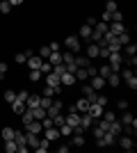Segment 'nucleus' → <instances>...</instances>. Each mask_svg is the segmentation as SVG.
<instances>
[{"label": "nucleus", "instance_id": "nucleus-8", "mask_svg": "<svg viewBox=\"0 0 137 153\" xmlns=\"http://www.w3.org/2000/svg\"><path fill=\"white\" fill-rule=\"evenodd\" d=\"M119 144H121V149H124V151H133V149H135V144H133V137H130V135L121 137V140H119Z\"/></svg>", "mask_w": 137, "mask_h": 153}, {"label": "nucleus", "instance_id": "nucleus-38", "mask_svg": "<svg viewBox=\"0 0 137 153\" xmlns=\"http://www.w3.org/2000/svg\"><path fill=\"white\" fill-rule=\"evenodd\" d=\"M53 73H57V76H62V73H66V64H57V66H53Z\"/></svg>", "mask_w": 137, "mask_h": 153}, {"label": "nucleus", "instance_id": "nucleus-14", "mask_svg": "<svg viewBox=\"0 0 137 153\" xmlns=\"http://www.w3.org/2000/svg\"><path fill=\"white\" fill-rule=\"evenodd\" d=\"M91 87H94V89H103L105 87V78H101L96 73V76H91Z\"/></svg>", "mask_w": 137, "mask_h": 153}, {"label": "nucleus", "instance_id": "nucleus-55", "mask_svg": "<svg viewBox=\"0 0 137 153\" xmlns=\"http://www.w3.org/2000/svg\"><path fill=\"white\" fill-rule=\"evenodd\" d=\"M7 2H9L12 7H16V5H23V0H7Z\"/></svg>", "mask_w": 137, "mask_h": 153}, {"label": "nucleus", "instance_id": "nucleus-32", "mask_svg": "<svg viewBox=\"0 0 137 153\" xmlns=\"http://www.w3.org/2000/svg\"><path fill=\"white\" fill-rule=\"evenodd\" d=\"M21 117H23V128H25L30 121H34V117H32V112H30V110H25V112H23Z\"/></svg>", "mask_w": 137, "mask_h": 153}, {"label": "nucleus", "instance_id": "nucleus-31", "mask_svg": "<svg viewBox=\"0 0 137 153\" xmlns=\"http://www.w3.org/2000/svg\"><path fill=\"white\" fill-rule=\"evenodd\" d=\"M50 119H53V126H62V123H64L66 121V119H64V114H62V112H59V114H55V117H50Z\"/></svg>", "mask_w": 137, "mask_h": 153}, {"label": "nucleus", "instance_id": "nucleus-54", "mask_svg": "<svg viewBox=\"0 0 137 153\" xmlns=\"http://www.w3.org/2000/svg\"><path fill=\"white\" fill-rule=\"evenodd\" d=\"M96 23H98V21L94 19V16H89V19H87V25H91V27H94V25H96Z\"/></svg>", "mask_w": 137, "mask_h": 153}, {"label": "nucleus", "instance_id": "nucleus-51", "mask_svg": "<svg viewBox=\"0 0 137 153\" xmlns=\"http://www.w3.org/2000/svg\"><path fill=\"white\" fill-rule=\"evenodd\" d=\"M96 73H98V69H96V66H91V64H89V66H87V76H96Z\"/></svg>", "mask_w": 137, "mask_h": 153}, {"label": "nucleus", "instance_id": "nucleus-25", "mask_svg": "<svg viewBox=\"0 0 137 153\" xmlns=\"http://www.w3.org/2000/svg\"><path fill=\"white\" fill-rule=\"evenodd\" d=\"M39 105H41L44 110H48V108L53 105V96H41V98H39Z\"/></svg>", "mask_w": 137, "mask_h": 153}, {"label": "nucleus", "instance_id": "nucleus-10", "mask_svg": "<svg viewBox=\"0 0 137 153\" xmlns=\"http://www.w3.org/2000/svg\"><path fill=\"white\" fill-rule=\"evenodd\" d=\"M48 62H50V66H57V64H62V55H59V51H50V55H48Z\"/></svg>", "mask_w": 137, "mask_h": 153}, {"label": "nucleus", "instance_id": "nucleus-19", "mask_svg": "<svg viewBox=\"0 0 137 153\" xmlns=\"http://www.w3.org/2000/svg\"><path fill=\"white\" fill-rule=\"evenodd\" d=\"M87 57H89V59H96L98 57V44H94V41L89 44V48H87Z\"/></svg>", "mask_w": 137, "mask_h": 153}, {"label": "nucleus", "instance_id": "nucleus-49", "mask_svg": "<svg viewBox=\"0 0 137 153\" xmlns=\"http://www.w3.org/2000/svg\"><path fill=\"white\" fill-rule=\"evenodd\" d=\"M101 21H103V23H110V21H112V14L110 12H103V14H101Z\"/></svg>", "mask_w": 137, "mask_h": 153}, {"label": "nucleus", "instance_id": "nucleus-28", "mask_svg": "<svg viewBox=\"0 0 137 153\" xmlns=\"http://www.w3.org/2000/svg\"><path fill=\"white\" fill-rule=\"evenodd\" d=\"M91 30H94V27H91V25H87V23H85V25L80 27V37L89 39V37H91Z\"/></svg>", "mask_w": 137, "mask_h": 153}, {"label": "nucleus", "instance_id": "nucleus-29", "mask_svg": "<svg viewBox=\"0 0 137 153\" xmlns=\"http://www.w3.org/2000/svg\"><path fill=\"white\" fill-rule=\"evenodd\" d=\"M117 41H119L121 46L130 44V37H128V32H121V34H117Z\"/></svg>", "mask_w": 137, "mask_h": 153}, {"label": "nucleus", "instance_id": "nucleus-18", "mask_svg": "<svg viewBox=\"0 0 137 153\" xmlns=\"http://www.w3.org/2000/svg\"><path fill=\"white\" fill-rule=\"evenodd\" d=\"M80 126H82V128L87 130V128H91V126H94V119H91V117L85 112V114H80Z\"/></svg>", "mask_w": 137, "mask_h": 153}, {"label": "nucleus", "instance_id": "nucleus-9", "mask_svg": "<svg viewBox=\"0 0 137 153\" xmlns=\"http://www.w3.org/2000/svg\"><path fill=\"white\" fill-rule=\"evenodd\" d=\"M41 62H44V59L39 57V55H30V57H27V66H30V69H41Z\"/></svg>", "mask_w": 137, "mask_h": 153}, {"label": "nucleus", "instance_id": "nucleus-50", "mask_svg": "<svg viewBox=\"0 0 137 153\" xmlns=\"http://www.w3.org/2000/svg\"><path fill=\"white\" fill-rule=\"evenodd\" d=\"M103 133H105V130H103L101 126H96V128H94V137H96V140H98V137H103Z\"/></svg>", "mask_w": 137, "mask_h": 153}, {"label": "nucleus", "instance_id": "nucleus-37", "mask_svg": "<svg viewBox=\"0 0 137 153\" xmlns=\"http://www.w3.org/2000/svg\"><path fill=\"white\" fill-rule=\"evenodd\" d=\"M0 12H2V14H9V12H12V5H9L7 0H0Z\"/></svg>", "mask_w": 137, "mask_h": 153}, {"label": "nucleus", "instance_id": "nucleus-41", "mask_svg": "<svg viewBox=\"0 0 137 153\" xmlns=\"http://www.w3.org/2000/svg\"><path fill=\"white\" fill-rule=\"evenodd\" d=\"M105 12H117V2H114V0H107V5H105Z\"/></svg>", "mask_w": 137, "mask_h": 153}, {"label": "nucleus", "instance_id": "nucleus-44", "mask_svg": "<svg viewBox=\"0 0 137 153\" xmlns=\"http://www.w3.org/2000/svg\"><path fill=\"white\" fill-rule=\"evenodd\" d=\"M96 103L105 108V105H107V96H103V94H96Z\"/></svg>", "mask_w": 137, "mask_h": 153}, {"label": "nucleus", "instance_id": "nucleus-7", "mask_svg": "<svg viewBox=\"0 0 137 153\" xmlns=\"http://www.w3.org/2000/svg\"><path fill=\"white\" fill-rule=\"evenodd\" d=\"M25 130H27V133H34V135H39L41 130H44V126H41V121H37V119H34V121H30V123L25 126Z\"/></svg>", "mask_w": 137, "mask_h": 153}, {"label": "nucleus", "instance_id": "nucleus-1", "mask_svg": "<svg viewBox=\"0 0 137 153\" xmlns=\"http://www.w3.org/2000/svg\"><path fill=\"white\" fill-rule=\"evenodd\" d=\"M14 142H16V146H19V153L27 151V142H25V133H23V130H16V133H14Z\"/></svg>", "mask_w": 137, "mask_h": 153}, {"label": "nucleus", "instance_id": "nucleus-5", "mask_svg": "<svg viewBox=\"0 0 137 153\" xmlns=\"http://www.w3.org/2000/svg\"><path fill=\"white\" fill-rule=\"evenodd\" d=\"M107 133H112L114 137H119V135L124 133V126H121V121H117V119H114V121H110V126H107Z\"/></svg>", "mask_w": 137, "mask_h": 153}, {"label": "nucleus", "instance_id": "nucleus-6", "mask_svg": "<svg viewBox=\"0 0 137 153\" xmlns=\"http://www.w3.org/2000/svg\"><path fill=\"white\" fill-rule=\"evenodd\" d=\"M44 137H46V140H50V142H55L59 137V128H55V126L44 128Z\"/></svg>", "mask_w": 137, "mask_h": 153}, {"label": "nucleus", "instance_id": "nucleus-2", "mask_svg": "<svg viewBox=\"0 0 137 153\" xmlns=\"http://www.w3.org/2000/svg\"><path fill=\"white\" fill-rule=\"evenodd\" d=\"M87 114H89L91 119H101V117H103V105H98V103H89Z\"/></svg>", "mask_w": 137, "mask_h": 153}, {"label": "nucleus", "instance_id": "nucleus-17", "mask_svg": "<svg viewBox=\"0 0 137 153\" xmlns=\"http://www.w3.org/2000/svg\"><path fill=\"white\" fill-rule=\"evenodd\" d=\"M30 112H32V117H34V119H37V121H41L44 117H48V114H46V110L41 108V105H37V108H32V110H30Z\"/></svg>", "mask_w": 137, "mask_h": 153}, {"label": "nucleus", "instance_id": "nucleus-20", "mask_svg": "<svg viewBox=\"0 0 137 153\" xmlns=\"http://www.w3.org/2000/svg\"><path fill=\"white\" fill-rule=\"evenodd\" d=\"M73 76H76V80H87V78H89V76H87V69H85V66H78V69L73 71Z\"/></svg>", "mask_w": 137, "mask_h": 153}, {"label": "nucleus", "instance_id": "nucleus-53", "mask_svg": "<svg viewBox=\"0 0 137 153\" xmlns=\"http://www.w3.org/2000/svg\"><path fill=\"white\" fill-rule=\"evenodd\" d=\"M117 108H119V110H128V101H119Z\"/></svg>", "mask_w": 137, "mask_h": 153}, {"label": "nucleus", "instance_id": "nucleus-15", "mask_svg": "<svg viewBox=\"0 0 137 153\" xmlns=\"http://www.w3.org/2000/svg\"><path fill=\"white\" fill-rule=\"evenodd\" d=\"M39 98H41V96H37V94H30V96H27V101H25V108H27V110L37 108V105H39Z\"/></svg>", "mask_w": 137, "mask_h": 153}, {"label": "nucleus", "instance_id": "nucleus-13", "mask_svg": "<svg viewBox=\"0 0 137 153\" xmlns=\"http://www.w3.org/2000/svg\"><path fill=\"white\" fill-rule=\"evenodd\" d=\"M46 85H48V87H59V76L50 71V73L46 76Z\"/></svg>", "mask_w": 137, "mask_h": 153}, {"label": "nucleus", "instance_id": "nucleus-52", "mask_svg": "<svg viewBox=\"0 0 137 153\" xmlns=\"http://www.w3.org/2000/svg\"><path fill=\"white\" fill-rule=\"evenodd\" d=\"M5 76H7V64L0 62V78H5Z\"/></svg>", "mask_w": 137, "mask_h": 153}, {"label": "nucleus", "instance_id": "nucleus-34", "mask_svg": "<svg viewBox=\"0 0 137 153\" xmlns=\"http://www.w3.org/2000/svg\"><path fill=\"white\" fill-rule=\"evenodd\" d=\"M124 51H126V55H128V57H133V55L137 53V46H135V44H126Z\"/></svg>", "mask_w": 137, "mask_h": 153}, {"label": "nucleus", "instance_id": "nucleus-35", "mask_svg": "<svg viewBox=\"0 0 137 153\" xmlns=\"http://www.w3.org/2000/svg\"><path fill=\"white\" fill-rule=\"evenodd\" d=\"M59 135H73V128L69 126V123H62V126H59Z\"/></svg>", "mask_w": 137, "mask_h": 153}, {"label": "nucleus", "instance_id": "nucleus-47", "mask_svg": "<svg viewBox=\"0 0 137 153\" xmlns=\"http://www.w3.org/2000/svg\"><path fill=\"white\" fill-rule=\"evenodd\" d=\"M27 96H30V94H27V91H19V94H16V101L25 103V101H27Z\"/></svg>", "mask_w": 137, "mask_h": 153}, {"label": "nucleus", "instance_id": "nucleus-24", "mask_svg": "<svg viewBox=\"0 0 137 153\" xmlns=\"http://www.w3.org/2000/svg\"><path fill=\"white\" fill-rule=\"evenodd\" d=\"M71 146H85V137L82 133H73V144Z\"/></svg>", "mask_w": 137, "mask_h": 153}, {"label": "nucleus", "instance_id": "nucleus-36", "mask_svg": "<svg viewBox=\"0 0 137 153\" xmlns=\"http://www.w3.org/2000/svg\"><path fill=\"white\" fill-rule=\"evenodd\" d=\"M14 128H2V140H14Z\"/></svg>", "mask_w": 137, "mask_h": 153}, {"label": "nucleus", "instance_id": "nucleus-26", "mask_svg": "<svg viewBox=\"0 0 137 153\" xmlns=\"http://www.w3.org/2000/svg\"><path fill=\"white\" fill-rule=\"evenodd\" d=\"M30 55H32V51L19 53V55H16V64H25V62H27V57H30Z\"/></svg>", "mask_w": 137, "mask_h": 153}, {"label": "nucleus", "instance_id": "nucleus-16", "mask_svg": "<svg viewBox=\"0 0 137 153\" xmlns=\"http://www.w3.org/2000/svg\"><path fill=\"white\" fill-rule=\"evenodd\" d=\"M128 123H133V126H137V119L130 114V112H126L124 110V117H121V126H128Z\"/></svg>", "mask_w": 137, "mask_h": 153}, {"label": "nucleus", "instance_id": "nucleus-40", "mask_svg": "<svg viewBox=\"0 0 137 153\" xmlns=\"http://www.w3.org/2000/svg\"><path fill=\"white\" fill-rule=\"evenodd\" d=\"M73 57H76L73 53H64V55H62V62L64 64H73Z\"/></svg>", "mask_w": 137, "mask_h": 153}, {"label": "nucleus", "instance_id": "nucleus-39", "mask_svg": "<svg viewBox=\"0 0 137 153\" xmlns=\"http://www.w3.org/2000/svg\"><path fill=\"white\" fill-rule=\"evenodd\" d=\"M39 78H41V71L39 69H30V80H32V82H37Z\"/></svg>", "mask_w": 137, "mask_h": 153}, {"label": "nucleus", "instance_id": "nucleus-43", "mask_svg": "<svg viewBox=\"0 0 137 153\" xmlns=\"http://www.w3.org/2000/svg\"><path fill=\"white\" fill-rule=\"evenodd\" d=\"M48 55H50V48H48V46H41V51H39V57H41V59H46Z\"/></svg>", "mask_w": 137, "mask_h": 153}, {"label": "nucleus", "instance_id": "nucleus-46", "mask_svg": "<svg viewBox=\"0 0 137 153\" xmlns=\"http://www.w3.org/2000/svg\"><path fill=\"white\" fill-rule=\"evenodd\" d=\"M112 21H117V23H121V21H124V14L119 12V9H117V12H112Z\"/></svg>", "mask_w": 137, "mask_h": 153}, {"label": "nucleus", "instance_id": "nucleus-33", "mask_svg": "<svg viewBox=\"0 0 137 153\" xmlns=\"http://www.w3.org/2000/svg\"><path fill=\"white\" fill-rule=\"evenodd\" d=\"M94 30H96V32H101V34H105V32L110 30V27H107V23H103V21H98L96 25H94Z\"/></svg>", "mask_w": 137, "mask_h": 153}, {"label": "nucleus", "instance_id": "nucleus-22", "mask_svg": "<svg viewBox=\"0 0 137 153\" xmlns=\"http://www.w3.org/2000/svg\"><path fill=\"white\" fill-rule=\"evenodd\" d=\"M5 151H7V153H19L16 142H14V140H5Z\"/></svg>", "mask_w": 137, "mask_h": 153}, {"label": "nucleus", "instance_id": "nucleus-23", "mask_svg": "<svg viewBox=\"0 0 137 153\" xmlns=\"http://www.w3.org/2000/svg\"><path fill=\"white\" fill-rule=\"evenodd\" d=\"M12 110H14V112H16V114H23V112H25V103H21V101H14L12 103Z\"/></svg>", "mask_w": 137, "mask_h": 153}, {"label": "nucleus", "instance_id": "nucleus-42", "mask_svg": "<svg viewBox=\"0 0 137 153\" xmlns=\"http://www.w3.org/2000/svg\"><path fill=\"white\" fill-rule=\"evenodd\" d=\"M101 119H105V121H114V112H110V110H103V117Z\"/></svg>", "mask_w": 137, "mask_h": 153}, {"label": "nucleus", "instance_id": "nucleus-27", "mask_svg": "<svg viewBox=\"0 0 137 153\" xmlns=\"http://www.w3.org/2000/svg\"><path fill=\"white\" fill-rule=\"evenodd\" d=\"M48 146H50V140H39V146L34 149V151H39V153H44V151H48Z\"/></svg>", "mask_w": 137, "mask_h": 153}, {"label": "nucleus", "instance_id": "nucleus-4", "mask_svg": "<svg viewBox=\"0 0 137 153\" xmlns=\"http://www.w3.org/2000/svg\"><path fill=\"white\" fill-rule=\"evenodd\" d=\"M66 48L71 53H78L80 51V37H66Z\"/></svg>", "mask_w": 137, "mask_h": 153}, {"label": "nucleus", "instance_id": "nucleus-12", "mask_svg": "<svg viewBox=\"0 0 137 153\" xmlns=\"http://www.w3.org/2000/svg\"><path fill=\"white\" fill-rule=\"evenodd\" d=\"M25 142H27V146L37 149V146H39V135H34V133H25Z\"/></svg>", "mask_w": 137, "mask_h": 153}, {"label": "nucleus", "instance_id": "nucleus-57", "mask_svg": "<svg viewBox=\"0 0 137 153\" xmlns=\"http://www.w3.org/2000/svg\"><path fill=\"white\" fill-rule=\"evenodd\" d=\"M69 149H71V146H69V144H64V146H59V153H69Z\"/></svg>", "mask_w": 137, "mask_h": 153}, {"label": "nucleus", "instance_id": "nucleus-30", "mask_svg": "<svg viewBox=\"0 0 137 153\" xmlns=\"http://www.w3.org/2000/svg\"><path fill=\"white\" fill-rule=\"evenodd\" d=\"M112 73V69H110V64H103V66H101V69H98V76L101 78H107Z\"/></svg>", "mask_w": 137, "mask_h": 153}, {"label": "nucleus", "instance_id": "nucleus-21", "mask_svg": "<svg viewBox=\"0 0 137 153\" xmlns=\"http://www.w3.org/2000/svg\"><path fill=\"white\" fill-rule=\"evenodd\" d=\"M73 64H76V66H89V57H87V55H80V57H73Z\"/></svg>", "mask_w": 137, "mask_h": 153}, {"label": "nucleus", "instance_id": "nucleus-56", "mask_svg": "<svg viewBox=\"0 0 137 153\" xmlns=\"http://www.w3.org/2000/svg\"><path fill=\"white\" fill-rule=\"evenodd\" d=\"M48 48H50V51H59V44H57V41H53V44L48 46Z\"/></svg>", "mask_w": 137, "mask_h": 153}, {"label": "nucleus", "instance_id": "nucleus-45", "mask_svg": "<svg viewBox=\"0 0 137 153\" xmlns=\"http://www.w3.org/2000/svg\"><path fill=\"white\" fill-rule=\"evenodd\" d=\"M41 73H50V71H53V66H50V62H41Z\"/></svg>", "mask_w": 137, "mask_h": 153}, {"label": "nucleus", "instance_id": "nucleus-11", "mask_svg": "<svg viewBox=\"0 0 137 153\" xmlns=\"http://www.w3.org/2000/svg\"><path fill=\"white\" fill-rule=\"evenodd\" d=\"M73 108H76V112H80V114H85L87 110H89V101H87V98H80V101L76 103V105H73Z\"/></svg>", "mask_w": 137, "mask_h": 153}, {"label": "nucleus", "instance_id": "nucleus-3", "mask_svg": "<svg viewBox=\"0 0 137 153\" xmlns=\"http://www.w3.org/2000/svg\"><path fill=\"white\" fill-rule=\"evenodd\" d=\"M59 85H62V87H73V85H76V76L69 73V71L62 73V76H59Z\"/></svg>", "mask_w": 137, "mask_h": 153}, {"label": "nucleus", "instance_id": "nucleus-48", "mask_svg": "<svg viewBox=\"0 0 137 153\" xmlns=\"http://www.w3.org/2000/svg\"><path fill=\"white\" fill-rule=\"evenodd\" d=\"M5 101L7 103H14V101H16V94H14V91H5Z\"/></svg>", "mask_w": 137, "mask_h": 153}]
</instances>
